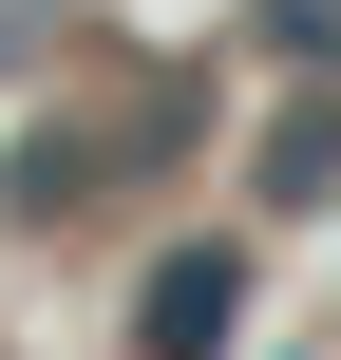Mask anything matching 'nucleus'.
Here are the masks:
<instances>
[{"mask_svg":"<svg viewBox=\"0 0 341 360\" xmlns=\"http://www.w3.org/2000/svg\"><path fill=\"white\" fill-rule=\"evenodd\" d=\"M341 190V114H285V133H266V209H323Z\"/></svg>","mask_w":341,"mask_h":360,"instance_id":"2","label":"nucleus"},{"mask_svg":"<svg viewBox=\"0 0 341 360\" xmlns=\"http://www.w3.org/2000/svg\"><path fill=\"white\" fill-rule=\"evenodd\" d=\"M228 323H247V247H228V228L152 247V285H133V360H228Z\"/></svg>","mask_w":341,"mask_h":360,"instance_id":"1","label":"nucleus"},{"mask_svg":"<svg viewBox=\"0 0 341 360\" xmlns=\"http://www.w3.org/2000/svg\"><path fill=\"white\" fill-rule=\"evenodd\" d=\"M247 38H266V57H304V76H341V0H266Z\"/></svg>","mask_w":341,"mask_h":360,"instance_id":"3","label":"nucleus"}]
</instances>
